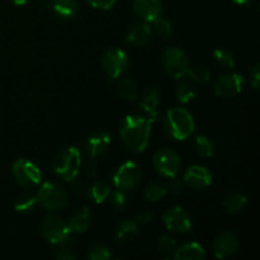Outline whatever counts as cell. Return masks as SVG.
<instances>
[{
	"mask_svg": "<svg viewBox=\"0 0 260 260\" xmlns=\"http://www.w3.org/2000/svg\"><path fill=\"white\" fill-rule=\"evenodd\" d=\"M12 2L14 3L15 5H23V4H25V3L29 2V0H12Z\"/></svg>",
	"mask_w": 260,
	"mask_h": 260,
	"instance_id": "42",
	"label": "cell"
},
{
	"mask_svg": "<svg viewBox=\"0 0 260 260\" xmlns=\"http://www.w3.org/2000/svg\"><path fill=\"white\" fill-rule=\"evenodd\" d=\"M151 123V119L144 117L127 116L119 127V134L126 146L136 154L145 151L150 140Z\"/></svg>",
	"mask_w": 260,
	"mask_h": 260,
	"instance_id": "1",
	"label": "cell"
},
{
	"mask_svg": "<svg viewBox=\"0 0 260 260\" xmlns=\"http://www.w3.org/2000/svg\"><path fill=\"white\" fill-rule=\"evenodd\" d=\"M222 206L226 212L229 213L240 212L246 206V197L240 193H233V194H229L223 198Z\"/></svg>",
	"mask_w": 260,
	"mask_h": 260,
	"instance_id": "21",
	"label": "cell"
},
{
	"mask_svg": "<svg viewBox=\"0 0 260 260\" xmlns=\"http://www.w3.org/2000/svg\"><path fill=\"white\" fill-rule=\"evenodd\" d=\"M168 187H169V190L173 193V194H179V193H182L183 190L182 182H180L179 179H177L175 177H172Z\"/></svg>",
	"mask_w": 260,
	"mask_h": 260,
	"instance_id": "38",
	"label": "cell"
},
{
	"mask_svg": "<svg viewBox=\"0 0 260 260\" xmlns=\"http://www.w3.org/2000/svg\"><path fill=\"white\" fill-rule=\"evenodd\" d=\"M213 58H215L216 63L222 68H234L235 65V60H234V56L230 51L225 50V48H217L213 52Z\"/></svg>",
	"mask_w": 260,
	"mask_h": 260,
	"instance_id": "28",
	"label": "cell"
},
{
	"mask_svg": "<svg viewBox=\"0 0 260 260\" xmlns=\"http://www.w3.org/2000/svg\"><path fill=\"white\" fill-rule=\"evenodd\" d=\"M196 95V91L193 89V86L188 83H180L177 86V98L179 99V102L182 103H188V102L192 101Z\"/></svg>",
	"mask_w": 260,
	"mask_h": 260,
	"instance_id": "30",
	"label": "cell"
},
{
	"mask_svg": "<svg viewBox=\"0 0 260 260\" xmlns=\"http://www.w3.org/2000/svg\"><path fill=\"white\" fill-rule=\"evenodd\" d=\"M142 177L141 169L134 161H127L119 167L113 177V183L118 189H132L140 183Z\"/></svg>",
	"mask_w": 260,
	"mask_h": 260,
	"instance_id": "9",
	"label": "cell"
},
{
	"mask_svg": "<svg viewBox=\"0 0 260 260\" xmlns=\"http://www.w3.org/2000/svg\"><path fill=\"white\" fill-rule=\"evenodd\" d=\"M194 149L200 156L202 157H212L215 154V146L212 142L207 139L206 136H197L194 140Z\"/></svg>",
	"mask_w": 260,
	"mask_h": 260,
	"instance_id": "26",
	"label": "cell"
},
{
	"mask_svg": "<svg viewBox=\"0 0 260 260\" xmlns=\"http://www.w3.org/2000/svg\"><path fill=\"white\" fill-rule=\"evenodd\" d=\"M136 234H137L136 223L128 220L119 223V226L117 228V231H116L117 239H118L119 241H122V243H126V241L132 240V239L136 236Z\"/></svg>",
	"mask_w": 260,
	"mask_h": 260,
	"instance_id": "23",
	"label": "cell"
},
{
	"mask_svg": "<svg viewBox=\"0 0 260 260\" xmlns=\"http://www.w3.org/2000/svg\"><path fill=\"white\" fill-rule=\"evenodd\" d=\"M152 165L155 170L164 177H175L180 168L179 155L170 149H162L154 155Z\"/></svg>",
	"mask_w": 260,
	"mask_h": 260,
	"instance_id": "8",
	"label": "cell"
},
{
	"mask_svg": "<svg viewBox=\"0 0 260 260\" xmlns=\"http://www.w3.org/2000/svg\"><path fill=\"white\" fill-rule=\"evenodd\" d=\"M118 93L123 96L124 99H128V101H135L139 95V90H137V85L135 84L134 80L128 78L121 79L118 81Z\"/></svg>",
	"mask_w": 260,
	"mask_h": 260,
	"instance_id": "24",
	"label": "cell"
},
{
	"mask_svg": "<svg viewBox=\"0 0 260 260\" xmlns=\"http://www.w3.org/2000/svg\"><path fill=\"white\" fill-rule=\"evenodd\" d=\"M55 258L56 259H61V260H74V259H75V256H74L73 254H70V253H66V251H61V253L56 254Z\"/></svg>",
	"mask_w": 260,
	"mask_h": 260,
	"instance_id": "40",
	"label": "cell"
},
{
	"mask_svg": "<svg viewBox=\"0 0 260 260\" xmlns=\"http://www.w3.org/2000/svg\"><path fill=\"white\" fill-rule=\"evenodd\" d=\"M89 4L93 8H96V9H109L114 5L116 0H88Z\"/></svg>",
	"mask_w": 260,
	"mask_h": 260,
	"instance_id": "36",
	"label": "cell"
},
{
	"mask_svg": "<svg viewBox=\"0 0 260 260\" xmlns=\"http://www.w3.org/2000/svg\"><path fill=\"white\" fill-rule=\"evenodd\" d=\"M151 37V28L145 23L135 24L127 35V42L134 46H144Z\"/></svg>",
	"mask_w": 260,
	"mask_h": 260,
	"instance_id": "18",
	"label": "cell"
},
{
	"mask_svg": "<svg viewBox=\"0 0 260 260\" xmlns=\"http://www.w3.org/2000/svg\"><path fill=\"white\" fill-rule=\"evenodd\" d=\"M111 203L114 208H122L126 205V197H124L123 193L121 190H116V192L112 193L111 197Z\"/></svg>",
	"mask_w": 260,
	"mask_h": 260,
	"instance_id": "35",
	"label": "cell"
},
{
	"mask_svg": "<svg viewBox=\"0 0 260 260\" xmlns=\"http://www.w3.org/2000/svg\"><path fill=\"white\" fill-rule=\"evenodd\" d=\"M250 78H251V85L255 90L259 89V84H260V66L259 63H256L255 66L253 68V70L250 71Z\"/></svg>",
	"mask_w": 260,
	"mask_h": 260,
	"instance_id": "37",
	"label": "cell"
},
{
	"mask_svg": "<svg viewBox=\"0 0 260 260\" xmlns=\"http://www.w3.org/2000/svg\"><path fill=\"white\" fill-rule=\"evenodd\" d=\"M12 173L14 179L23 187H33L41 182L40 169L27 160H17L13 164Z\"/></svg>",
	"mask_w": 260,
	"mask_h": 260,
	"instance_id": "10",
	"label": "cell"
},
{
	"mask_svg": "<svg viewBox=\"0 0 260 260\" xmlns=\"http://www.w3.org/2000/svg\"><path fill=\"white\" fill-rule=\"evenodd\" d=\"M175 245H177V241L169 235H162L157 241V248L161 254H170L175 249Z\"/></svg>",
	"mask_w": 260,
	"mask_h": 260,
	"instance_id": "34",
	"label": "cell"
},
{
	"mask_svg": "<svg viewBox=\"0 0 260 260\" xmlns=\"http://www.w3.org/2000/svg\"><path fill=\"white\" fill-rule=\"evenodd\" d=\"M162 221H164L167 229L177 231V233H187L192 228L189 213L179 206H175V207L168 210L162 216Z\"/></svg>",
	"mask_w": 260,
	"mask_h": 260,
	"instance_id": "12",
	"label": "cell"
},
{
	"mask_svg": "<svg viewBox=\"0 0 260 260\" xmlns=\"http://www.w3.org/2000/svg\"><path fill=\"white\" fill-rule=\"evenodd\" d=\"M37 202L50 211H60L68 203V196L60 185L55 183H45L38 189Z\"/></svg>",
	"mask_w": 260,
	"mask_h": 260,
	"instance_id": "4",
	"label": "cell"
},
{
	"mask_svg": "<svg viewBox=\"0 0 260 260\" xmlns=\"http://www.w3.org/2000/svg\"><path fill=\"white\" fill-rule=\"evenodd\" d=\"M235 4H239V5H246L249 4V3H251V0H233Z\"/></svg>",
	"mask_w": 260,
	"mask_h": 260,
	"instance_id": "41",
	"label": "cell"
},
{
	"mask_svg": "<svg viewBox=\"0 0 260 260\" xmlns=\"http://www.w3.org/2000/svg\"><path fill=\"white\" fill-rule=\"evenodd\" d=\"M37 205V200L36 197L30 194H22L19 198L15 202V210L18 212H22V213H27L33 211V208L36 207Z\"/></svg>",
	"mask_w": 260,
	"mask_h": 260,
	"instance_id": "29",
	"label": "cell"
},
{
	"mask_svg": "<svg viewBox=\"0 0 260 260\" xmlns=\"http://www.w3.org/2000/svg\"><path fill=\"white\" fill-rule=\"evenodd\" d=\"M88 256L91 260H107L111 258V250L107 246L98 244V245H94L90 249Z\"/></svg>",
	"mask_w": 260,
	"mask_h": 260,
	"instance_id": "33",
	"label": "cell"
},
{
	"mask_svg": "<svg viewBox=\"0 0 260 260\" xmlns=\"http://www.w3.org/2000/svg\"><path fill=\"white\" fill-rule=\"evenodd\" d=\"M109 193H111V188L108 184L104 182H96L95 184L91 185L90 190H89V197L91 198L94 203H103L104 201L108 198Z\"/></svg>",
	"mask_w": 260,
	"mask_h": 260,
	"instance_id": "25",
	"label": "cell"
},
{
	"mask_svg": "<svg viewBox=\"0 0 260 260\" xmlns=\"http://www.w3.org/2000/svg\"><path fill=\"white\" fill-rule=\"evenodd\" d=\"M134 10L140 18L146 22H152L162 13L161 0H135Z\"/></svg>",
	"mask_w": 260,
	"mask_h": 260,
	"instance_id": "15",
	"label": "cell"
},
{
	"mask_svg": "<svg viewBox=\"0 0 260 260\" xmlns=\"http://www.w3.org/2000/svg\"><path fill=\"white\" fill-rule=\"evenodd\" d=\"M52 8L61 18H74L79 12L76 0H53Z\"/></svg>",
	"mask_w": 260,
	"mask_h": 260,
	"instance_id": "20",
	"label": "cell"
},
{
	"mask_svg": "<svg viewBox=\"0 0 260 260\" xmlns=\"http://www.w3.org/2000/svg\"><path fill=\"white\" fill-rule=\"evenodd\" d=\"M41 233L48 243L60 245L69 240L71 231L68 223L63 222L61 218L56 216H47L41 223Z\"/></svg>",
	"mask_w": 260,
	"mask_h": 260,
	"instance_id": "5",
	"label": "cell"
},
{
	"mask_svg": "<svg viewBox=\"0 0 260 260\" xmlns=\"http://www.w3.org/2000/svg\"><path fill=\"white\" fill-rule=\"evenodd\" d=\"M81 165L80 151L75 147H68L57 154L53 160V170L61 179L71 182L79 174Z\"/></svg>",
	"mask_w": 260,
	"mask_h": 260,
	"instance_id": "3",
	"label": "cell"
},
{
	"mask_svg": "<svg viewBox=\"0 0 260 260\" xmlns=\"http://www.w3.org/2000/svg\"><path fill=\"white\" fill-rule=\"evenodd\" d=\"M102 66L107 75L117 79L128 68V56L121 48H109L102 58Z\"/></svg>",
	"mask_w": 260,
	"mask_h": 260,
	"instance_id": "7",
	"label": "cell"
},
{
	"mask_svg": "<svg viewBox=\"0 0 260 260\" xmlns=\"http://www.w3.org/2000/svg\"><path fill=\"white\" fill-rule=\"evenodd\" d=\"M236 249H238V239H236L235 234L231 231H225V233L220 234L213 240L212 250L216 258L218 259H225L233 255Z\"/></svg>",
	"mask_w": 260,
	"mask_h": 260,
	"instance_id": "14",
	"label": "cell"
},
{
	"mask_svg": "<svg viewBox=\"0 0 260 260\" xmlns=\"http://www.w3.org/2000/svg\"><path fill=\"white\" fill-rule=\"evenodd\" d=\"M187 74L192 78V80H194L196 83L200 84L207 83L211 78L210 71H208L205 66H196V68L189 69Z\"/></svg>",
	"mask_w": 260,
	"mask_h": 260,
	"instance_id": "31",
	"label": "cell"
},
{
	"mask_svg": "<svg viewBox=\"0 0 260 260\" xmlns=\"http://www.w3.org/2000/svg\"><path fill=\"white\" fill-rule=\"evenodd\" d=\"M152 220V213L151 212H142L136 216V221L139 223H147Z\"/></svg>",
	"mask_w": 260,
	"mask_h": 260,
	"instance_id": "39",
	"label": "cell"
},
{
	"mask_svg": "<svg viewBox=\"0 0 260 260\" xmlns=\"http://www.w3.org/2000/svg\"><path fill=\"white\" fill-rule=\"evenodd\" d=\"M160 103V94L156 89H151L146 95L144 96V99L141 101V108L144 109L145 112H147L149 114H151L152 121L155 119V117L157 116L156 108Z\"/></svg>",
	"mask_w": 260,
	"mask_h": 260,
	"instance_id": "22",
	"label": "cell"
},
{
	"mask_svg": "<svg viewBox=\"0 0 260 260\" xmlns=\"http://www.w3.org/2000/svg\"><path fill=\"white\" fill-rule=\"evenodd\" d=\"M164 127L173 140H185L194 131V119L187 109L172 108L165 117Z\"/></svg>",
	"mask_w": 260,
	"mask_h": 260,
	"instance_id": "2",
	"label": "cell"
},
{
	"mask_svg": "<svg viewBox=\"0 0 260 260\" xmlns=\"http://www.w3.org/2000/svg\"><path fill=\"white\" fill-rule=\"evenodd\" d=\"M91 215L89 208L81 207L75 215H73L69 220V229L71 233H84L88 230L89 225H90Z\"/></svg>",
	"mask_w": 260,
	"mask_h": 260,
	"instance_id": "19",
	"label": "cell"
},
{
	"mask_svg": "<svg viewBox=\"0 0 260 260\" xmlns=\"http://www.w3.org/2000/svg\"><path fill=\"white\" fill-rule=\"evenodd\" d=\"M109 145H111L109 134L104 131H96L89 136L86 141V150L91 157H98L108 150Z\"/></svg>",
	"mask_w": 260,
	"mask_h": 260,
	"instance_id": "16",
	"label": "cell"
},
{
	"mask_svg": "<svg viewBox=\"0 0 260 260\" xmlns=\"http://www.w3.org/2000/svg\"><path fill=\"white\" fill-rule=\"evenodd\" d=\"M152 29L156 35L161 36V37H168V36L172 35V25L168 20L162 19V18H156V19L152 20Z\"/></svg>",
	"mask_w": 260,
	"mask_h": 260,
	"instance_id": "32",
	"label": "cell"
},
{
	"mask_svg": "<svg viewBox=\"0 0 260 260\" xmlns=\"http://www.w3.org/2000/svg\"><path fill=\"white\" fill-rule=\"evenodd\" d=\"M212 182V175L202 165H192L184 173V183L193 189H205Z\"/></svg>",
	"mask_w": 260,
	"mask_h": 260,
	"instance_id": "13",
	"label": "cell"
},
{
	"mask_svg": "<svg viewBox=\"0 0 260 260\" xmlns=\"http://www.w3.org/2000/svg\"><path fill=\"white\" fill-rule=\"evenodd\" d=\"M162 65H164L165 71L174 79L183 78L184 75H187L188 70H189V62H188L185 53L179 48L174 47L164 51Z\"/></svg>",
	"mask_w": 260,
	"mask_h": 260,
	"instance_id": "6",
	"label": "cell"
},
{
	"mask_svg": "<svg viewBox=\"0 0 260 260\" xmlns=\"http://www.w3.org/2000/svg\"><path fill=\"white\" fill-rule=\"evenodd\" d=\"M167 194V189H165L164 185L159 182H154L151 184H149L145 189V197L147 198L151 202H157V201L161 200L164 196Z\"/></svg>",
	"mask_w": 260,
	"mask_h": 260,
	"instance_id": "27",
	"label": "cell"
},
{
	"mask_svg": "<svg viewBox=\"0 0 260 260\" xmlns=\"http://www.w3.org/2000/svg\"><path fill=\"white\" fill-rule=\"evenodd\" d=\"M205 249L197 243H188L175 250L174 258L177 260H202L205 259Z\"/></svg>",
	"mask_w": 260,
	"mask_h": 260,
	"instance_id": "17",
	"label": "cell"
},
{
	"mask_svg": "<svg viewBox=\"0 0 260 260\" xmlns=\"http://www.w3.org/2000/svg\"><path fill=\"white\" fill-rule=\"evenodd\" d=\"M244 85L243 76L235 73L222 74L215 84V94L221 98H233L241 93Z\"/></svg>",
	"mask_w": 260,
	"mask_h": 260,
	"instance_id": "11",
	"label": "cell"
}]
</instances>
